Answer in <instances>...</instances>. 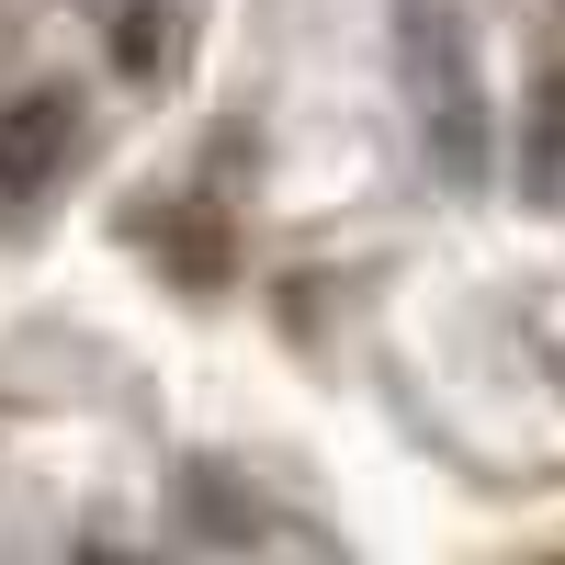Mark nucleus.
I'll list each match as a JSON object with an SVG mask.
<instances>
[{"label": "nucleus", "mask_w": 565, "mask_h": 565, "mask_svg": "<svg viewBox=\"0 0 565 565\" xmlns=\"http://www.w3.org/2000/svg\"><path fill=\"white\" fill-rule=\"evenodd\" d=\"M79 170V90L34 79L0 103V204H45L57 181Z\"/></svg>", "instance_id": "f03ea898"}, {"label": "nucleus", "mask_w": 565, "mask_h": 565, "mask_svg": "<svg viewBox=\"0 0 565 565\" xmlns=\"http://www.w3.org/2000/svg\"><path fill=\"white\" fill-rule=\"evenodd\" d=\"M407 103H418V148L452 193H476L487 159H498V125H487V79H476V45H463L452 12H407Z\"/></svg>", "instance_id": "f257e3e1"}, {"label": "nucleus", "mask_w": 565, "mask_h": 565, "mask_svg": "<svg viewBox=\"0 0 565 565\" xmlns=\"http://www.w3.org/2000/svg\"><path fill=\"white\" fill-rule=\"evenodd\" d=\"M532 170H543V181H565V68L543 79V114H532Z\"/></svg>", "instance_id": "7ed1b4c3"}]
</instances>
